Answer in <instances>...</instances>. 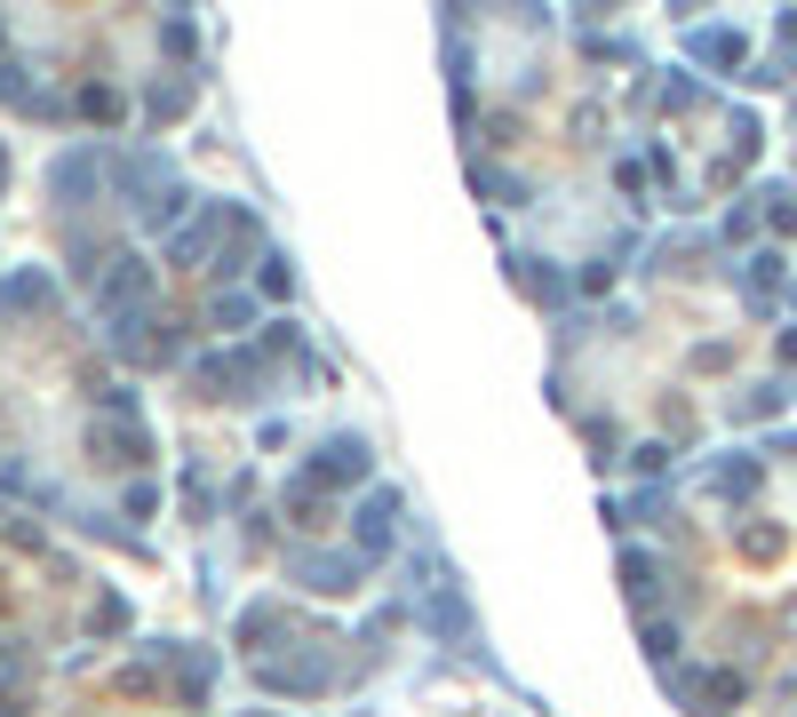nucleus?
<instances>
[{
	"instance_id": "1",
	"label": "nucleus",
	"mask_w": 797,
	"mask_h": 717,
	"mask_svg": "<svg viewBox=\"0 0 797 717\" xmlns=\"http://www.w3.org/2000/svg\"><path fill=\"white\" fill-rule=\"evenodd\" d=\"M144 303H152V263L137 256H120L96 271V319H105L120 344H137V327H144Z\"/></svg>"
},
{
	"instance_id": "2",
	"label": "nucleus",
	"mask_w": 797,
	"mask_h": 717,
	"mask_svg": "<svg viewBox=\"0 0 797 717\" xmlns=\"http://www.w3.org/2000/svg\"><path fill=\"white\" fill-rule=\"evenodd\" d=\"M88 455H96V463H112V470H128V463H144V455H152V438H144V423H137V415H128V399H112V406H105V415H96V423H88Z\"/></svg>"
},
{
	"instance_id": "3",
	"label": "nucleus",
	"mask_w": 797,
	"mask_h": 717,
	"mask_svg": "<svg viewBox=\"0 0 797 717\" xmlns=\"http://www.w3.org/2000/svg\"><path fill=\"white\" fill-rule=\"evenodd\" d=\"M304 478H312V487H327V495H336V487H359V478H368V447H359V438H327L319 463H312Z\"/></svg>"
},
{
	"instance_id": "4",
	"label": "nucleus",
	"mask_w": 797,
	"mask_h": 717,
	"mask_svg": "<svg viewBox=\"0 0 797 717\" xmlns=\"http://www.w3.org/2000/svg\"><path fill=\"white\" fill-rule=\"evenodd\" d=\"M398 542V495H368V510H359V558H383Z\"/></svg>"
},
{
	"instance_id": "5",
	"label": "nucleus",
	"mask_w": 797,
	"mask_h": 717,
	"mask_svg": "<svg viewBox=\"0 0 797 717\" xmlns=\"http://www.w3.org/2000/svg\"><path fill=\"white\" fill-rule=\"evenodd\" d=\"M686 702H694V717H725L742 702V677L734 670H710V677H686Z\"/></svg>"
},
{
	"instance_id": "6",
	"label": "nucleus",
	"mask_w": 797,
	"mask_h": 717,
	"mask_svg": "<svg viewBox=\"0 0 797 717\" xmlns=\"http://www.w3.org/2000/svg\"><path fill=\"white\" fill-rule=\"evenodd\" d=\"M423 622L439 630V638H471V613H462L455 583H430V606H423Z\"/></svg>"
},
{
	"instance_id": "7",
	"label": "nucleus",
	"mask_w": 797,
	"mask_h": 717,
	"mask_svg": "<svg viewBox=\"0 0 797 717\" xmlns=\"http://www.w3.org/2000/svg\"><path fill=\"white\" fill-rule=\"evenodd\" d=\"M359 566H368L359 551H351V558H304V574H312L319 590H351V583H359Z\"/></svg>"
},
{
	"instance_id": "8",
	"label": "nucleus",
	"mask_w": 797,
	"mask_h": 717,
	"mask_svg": "<svg viewBox=\"0 0 797 717\" xmlns=\"http://www.w3.org/2000/svg\"><path fill=\"white\" fill-rule=\"evenodd\" d=\"M694 56H702V64H742V32H725V24L694 32Z\"/></svg>"
},
{
	"instance_id": "9",
	"label": "nucleus",
	"mask_w": 797,
	"mask_h": 717,
	"mask_svg": "<svg viewBox=\"0 0 797 717\" xmlns=\"http://www.w3.org/2000/svg\"><path fill=\"white\" fill-rule=\"evenodd\" d=\"M9 303H17V312H41V303H48V280H41V271H17V280H9Z\"/></svg>"
},
{
	"instance_id": "10",
	"label": "nucleus",
	"mask_w": 797,
	"mask_h": 717,
	"mask_svg": "<svg viewBox=\"0 0 797 717\" xmlns=\"http://www.w3.org/2000/svg\"><path fill=\"white\" fill-rule=\"evenodd\" d=\"M654 574H662V566H654L646 551H630V558H622V583H630V598H646V590H654Z\"/></svg>"
},
{
	"instance_id": "11",
	"label": "nucleus",
	"mask_w": 797,
	"mask_h": 717,
	"mask_svg": "<svg viewBox=\"0 0 797 717\" xmlns=\"http://www.w3.org/2000/svg\"><path fill=\"white\" fill-rule=\"evenodd\" d=\"M80 112L88 120H120V96L112 88H80Z\"/></svg>"
},
{
	"instance_id": "12",
	"label": "nucleus",
	"mask_w": 797,
	"mask_h": 717,
	"mask_svg": "<svg viewBox=\"0 0 797 717\" xmlns=\"http://www.w3.org/2000/svg\"><path fill=\"white\" fill-rule=\"evenodd\" d=\"M757 487V463H725L718 470V495H750Z\"/></svg>"
},
{
	"instance_id": "13",
	"label": "nucleus",
	"mask_w": 797,
	"mask_h": 717,
	"mask_svg": "<svg viewBox=\"0 0 797 717\" xmlns=\"http://www.w3.org/2000/svg\"><path fill=\"white\" fill-rule=\"evenodd\" d=\"M742 551H750V558H774V551H782V526H750Z\"/></svg>"
}]
</instances>
